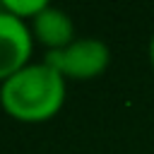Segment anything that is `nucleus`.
I'll use <instances>...</instances> for the list:
<instances>
[{"mask_svg":"<svg viewBox=\"0 0 154 154\" xmlns=\"http://www.w3.org/2000/svg\"><path fill=\"white\" fill-rule=\"evenodd\" d=\"M65 77L46 60L29 63L0 84V106L19 123H46L65 103Z\"/></svg>","mask_w":154,"mask_h":154,"instance_id":"nucleus-1","label":"nucleus"},{"mask_svg":"<svg viewBox=\"0 0 154 154\" xmlns=\"http://www.w3.org/2000/svg\"><path fill=\"white\" fill-rule=\"evenodd\" d=\"M51 67H55L65 79H94L101 72H106L111 63V51L101 38L87 36V38H75L70 46L60 51H51L43 58Z\"/></svg>","mask_w":154,"mask_h":154,"instance_id":"nucleus-2","label":"nucleus"},{"mask_svg":"<svg viewBox=\"0 0 154 154\" xmlns=\"http://www.w3.org/2000/svg\"><path fill=\"white\" fill-rule=\"evenodd\" d=\"M34 53V34L24 19L0 7V84L26 67Z\"/></svg>","mask_w":154,"mask_h":154,"instance_id":"nucleus-3","label":"nucleus"},{"mask_svg":"<svg viewBox=\"0 0 154 154\" xmlns=\"http://www.w3.org/2000/svg\"><path fill=\"white\" fill-rule=\"evenodd\" d=\"M31 34H34V41H38L46 48V53H51L75 41V24L67 12L48 5L43 12H38L31 19Z\"/></svg>","mask_w":154,"mask_h":154,"instance_id":"nucleus-4","label":"nucleus"},{"mask_svg":"<svg viewBox=\"0 0 154 154\" xmlns=\"http://www.w3.org/2000/svg\"><path fill=\"white\" fill-rule=\"evenodd\" d=\"M0 7L5 10V12H10V14H14L17 19H34L38 12H43L46 7H48V2L46 0H5V2H0Z\"/></svg>","mask_w":154,"mask_h":154,"instance_id":"nucleus-5","label":"nucleus"},{"mask_svg":"<svg viewBox=\"0 0 154 154\" xmlns=\"http://www.w3.org/2000/svg\"><path fill=\"white\" fill-rule=\"evenodd\" d=\"M149 60H152V67H154V36L149 38Z\"/></svg>","mask_w":154,"mask_h":154,"instance_id":"nucleus-6","label":"nucleus"}]
</instances>
